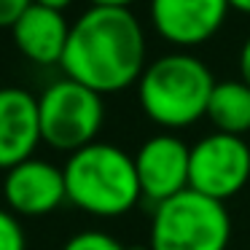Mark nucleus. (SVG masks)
<instances>
[{
  "instance_id": "nucleus-1",
  "label": "nucleus",
  "mask_w": 250,
  "mask_h": 250,
  "mask_svg": "<svg viewBox=\"0 0 250 250\" xmlns=\"http://www.w3.org/2000/svg\"><path fill=\"white\" fill-rule=\"evenodd\" d=\"M65 78L97 94H113L140 81L146 70V35L129 8L92 6L70 24L65 54Z\"/></svg>"
},
{
  "instance_id": "nucleus-2",
  "label": "nucleus",
  "mask_w": 250,
  "mask_h": 250,
  "mask_svg": "<svg viewBox=\"0 0 250 250\" xmlns=\"http://www.w3.org/2000/svg\"><path fill=\"white\" fill-rule=\"evenodd\" d=\"M67 202L97 218H116L140 202L135 156L113 143H92L70 153L62 167Z\"/></svg>"
},
{
  "instance_id": "nucleus-3",
  "label": "nucleus",
  "mask_w": 250,
  "mask_h": 250,
  "mask_svg": "<svg viewBox=\"0 0 250 250\" xmlns=\"http://www.w3.org/2000/svg\"><path fill=\"white\" fill-rule=\"evenodd\" d=\"M215 89L210 67L194 54L175 51L146 65L137 81L140 108L153 124L164 129H186L207 116Z\"/></svg>"
},
{
  "instance_id": "nucleus-4",
  "label": "nucleus",
  "mask_w": 250,
  "mask_h": 250,
  "mask_svg": "<svg viewBox=\"0 0 250 250\" xmlns=\"http://www.w3.org/2000/svg\"><path fill=\"white\" fill-rule=\"evenodd\" d=\"M231 218L223 202L186 188L156 205L151 218V250H226Z\"/></svg>"
},
{
  "instance_id": "nucleus-5",
  "label": "nucleus",
  "mask_w": 250,
  "mask_h": 250,
  "mask_svg": "<svg viewBox=\"0 0 250 250\" xmlns=\"http://www.w3.org/2000/svg\"><path fill=\"white\" fill-rule=\"evenodd\" d=\"M41 140L65 153L97 143V135L105 121L103 94L70 78L51 83L38 97Z\"/></svg>"
},
{
  "instance_id": "nucleus-6",
  "label": "nucleus",
  "mask_w": 250,
  "mask_h": 250,
  "mask_svg": "<svg viewBox=\"0 0 250 250\" xmlns=\"http://www.w3.org/2000/svg\"><path fill=\"white\" fill-rule=\"evenodd\" d=\"M250 180V146L245 137L237 135H212L202 137L191 146V164H188V188L205 194L226 205L234 194L248 186Z\"/></svg>"
},
{
  "instance_id": "nucleus-7",
  "label": "nucleus",
  "mask_w": 250,
  "mask_h": 250,
  "mask_svg": "<svg viewBox=\"0 0 250 250\" xmlns=\"http://www.w3.org/2000/svg\"><path fill=\"white\" fill-rule=\"evenodd\" d=\"M3 199L14 215H49L67 202L65 172L62 167L43 159H27L17 167L6 169L3 178Z\"/></svg>"
},
{
  "instance_id": "nucleus-8",
  "label": "nucleus",
  "mask_w": 250,
  "mask_h": 250,
  "mask_svg": "<svg viewBox=\"0 0 250 250\" xmlns=\"http://www.w3.org/2000/svg\"><path fill=\"white\" fill-rule=\"evenodd\" d=\"M191 148L175 135H156L140 146L135 153V169L140 191L153 205L172 199L188 188Z\"/></svg>"
},
{
  "instance_id": "nucleus-9",
  "label": "nucleus",
  "mask_w": 250,
  "mask_h": 250,
  "mask_svg": "<svg viewBox=\"0 0 250 250\" xmlns=\"http://www.w3.org/2000/svg\"><path fill=\"white\" fill-rule=\"evenodd\" d=\"M229 0H151V22L175 46H199L223 27Z\"/></svg>"
},
{
  "instance_id": "nucleus-10",
  "label": "nucleus",
  "mask_w": 250,
  "mask_h": 250,
  "mask_svg": "<svg viewBox=\"0 0 250 250\" xmlns=\"http://www.w3.org/2000/svg\"><path fill=\"white\" fill-rule=\"evenodd\" d=\"M41 140L38 97L19 86H0V169L33 159Z\"/></svg>"
},
{
  "instance_id": "nucleus-11",
  "label": "nucleus",
  "mask_w": 250,
  "mask_h": 250,
  "mask_svg": "<svg viewBox=\"0 0 250 250\" xmlns=\"http://www.w3.org/2000/svg\"><path fill=\"white\" fill-rule=\"evenodd\" d=\"M17 49L35 65H60L65 54L70 24L65 22L62 11H51L38 3L27 8L17 24L11 27Z\"/></svg>"
},
{
  "instance_id": "nucleus-12",
  "label": "nucleus",
  "mask_w": 250,
  "mask_h": 250,
  "mask_svg": "<svg viewBox=\"0 0 250 250\" xmlns=\"http://www.w3.org/2000/svg\"><path fill=\"white\" fill-rule=\"evenodd\" d=\"M207 119L212 121L215 132L223 135H248L250 132V86L239 81H215L210 94Z\"/></svg>"
},
{
  "instance_id": "nucleus-13",
  "label": "nucleus",
  "mask_w": 250,
  "mask_h": 250,
  "mask_svg": "<svg viewBox=\"0 0 250 250\" xmlns=\"http://www.w3.org/2000/svg\"><path fill=\"white\" fill-rule=\"evenodd\" d=\"M62 250H129L126 245H121L113 234L100 231V229H86V231L73 234L65 242Z\"/></svg>"
},
{
  "instance_id": "nucleus-14",
  "label": "nucleus",
  "mask_w": 250,
  "mask_h": 250,
  "mask_svg": "<svg viewBox=\"0 0 250 250\" xmlns=\"http://www.w3.org/2000/svg\"><path fill=\"white\" fill-rule=\"evenodd\" d=\"M0 250H27L24 229L11 210L0 207Z\"/></svg>"
},
{
  "instance_id": "nucleus-15",
  "label": "nucleus",
  "mask_w": 250,
  "mask_h": 250,
  "mask_svg": "<svg viewBox=\"0 0 250 250\" xmlns=\"http://www.w3.org/2000/svg\"><path fill=\"white\" fill-rule=\"evenodd\" d=\"M30 6L33 0H0V27H14Z\"/></svg>"
},
{
  "instance_id": "nucleus-16",
  "label": "nucleus",
  "mask_w": 250,
  "mask_h": 250,
  "mask_svg": "<svg viewBox=\"0 0 250 250\" xmlns=\"http://www.w3.org/2000/svg\"><path fill=\"white\" fill-rule=\"evenodd\" d=\"M239 78L250 86V38L242 43V51H239Z\"/></svg>"
},
{
  "instance_id": "nucleus-17",
  "label": "nucleus",
  "mask_w": 250,
  "mask_h": 250,
  "mask_svg": "<svg viewBox=\"0 0 250 250\" xmlns=\"http://www.w3.org/2000/svg\"><path fill=\"white\" fill-rule=\"evenodd\" d=\"M33 3H38V6H43V8H51V11H65L73 0H33Z\"/></svg>"
},
{
  "instance_id": "nucleus-18",
  "label": "nucleus",
  "mask_w": 250,
  "mask_h": 250,
  "mask_svg": "<svg viewBox=\"0 0 250 250\" xmlns=\"http://www.w3.org/2000/svg\"><path fill=\"white\" fill-rule=\"evenodd\" d=\"M135 0H92V6H105V8H129Z\"/></svg>"
},
{
  "instance_id": "nucleus-19",
  "label": "nucleus",
  "mask_w": 250,
  "mask_h": 250,
  "mask_svg": "<svg viewBox=\"0 0 250 250\" xmlns=\"http://www.w3.org/2000/svg\"><path fill=\"white\" fill-rule=\"evenodd\" d=\"M229 6L242 11V14H250V0H229Z\"/></svg>"
}]
</instances>
